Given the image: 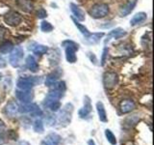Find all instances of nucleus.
<instances>
[{
    "instance_id": "nucleus-28",
    "label": "nucleus",
    "mask_w": 154,
    "mask_h": 145,
    "mask_svg": "<svg viewBox=\"0 0 154 145\" xmlns=\"http://www.w3.org/2000/svg\"><path fill=\"white\" fill-rule=\"evenodd\" d=\"M105 137L106 138H107L108 141L112 144V145H116L117 144V138H116L115 137V134L112 133V130H105Z\"/></svg>"
},
{
    "instance_id": "nucleus-22",
    "label": "nucleus",
    "mask_w": 154,
    "mask_h": 145,
    "mask_svg": "<svg viewBox=\"0 0 154 145\" xmlns=\"http://www.w3.org/2000/svg\"><path fill=\"white\" fill-rule=\"evenodd\" d=\"M61 71H55L51 72V74H49L45 79V85L46 86H51L55 83V82H57V80L59 79V77L61 76Z\"/></svg>"
},
{
    "instance_id": "nucleus-21",
    "label": "nucleus",
    "mask_w": 154,
    "mask_h": 145,
    "mask_svg": "<svg viewBox=\"0 0 154 145\" xmlns=\"http://www.w3.org/2000/svg\"><path fill=\"white\" fill-rule=\"evenodd\" d=\"M96 110H97L98 117L101 122H104V123L107 122L108 121L107 113H106V110H105L104 105L102 102H97V103H96Z\"/></svg>"
},
{
    "instance_id": "nucleus-25",
    "label": "nucleus",
    "mask_w": 154,
    "mask_h": 145,
    "mask_svg": "<svg viewBox=\"0 0 154 145\" xmlns=\"http://www.w3.org/2000/svg\"><path fill=\"white\" fill-rule=\"evenodd\" d=\"M14 50V45L13 43L9 42V41H5L3 42L1 45H0V52L3 53V54H7L10 53Z\"/></svg>"
},
{
    "instance_id": "nucleus-29",
    "label": "nucleus",
    "mask_w": 154,
    "mask_h": 145,
    "mask_svg": "<svg viewBox=\"0 0 154 145\" xmlns=\"http://www.w3.org/2000/svg\"><path fill=\"white\" fill-rule=\"evenodd\" d=\"M41 29H42V32H51L53 30V26H52V24L50 22H48L46 21H42L41 23Z\"/></svg>"
},
{
    "instance_id": "nucleus-34",
    "label": "nucleus",
    "mask_w": 154,
    "mask_h": 145,
    "mask_svg": "<svg viewBox=\"0 0 154 145\" xmlns=\"http://www.w3.org/2000/svg\"><path fill=\"white\" fill-rule=\"evenodd\" d=\"M5 129H6V126H5V123L0 119V134H3L5 132Z\"/></svg>"
},
{
    "instance_id": "nucleus-6",
    "label": "nucleus",
    "mask_w": 154,
    "mask_h": 145,
    "mask_svg": "<svg viewBox=\"0 0 154 145\" xmlns=\"http://www.w3.org/2000/svg\"><path fill=\"white\" fill-rule=\"evenodd\" d=\"M18 112L20 113H31L33 116H41L42 115V109L35 104H23L18 105Z\"/></svg>"
},
{
    "instance_id": "nucleus-16",
    "label": "nucleus",
    "mask_w": 154,
    "mask_h": 145,
    "mask_svg": "<svg viewBox=\"0 0 154 145\" xmlns=\"http://www.w3.org/2000/svg\"><path fill=\"white\" fill-rule=\"evenodd\" d=\"M70 10H71L72 14H73V16L78 19L79 21H85V18H86L85 12L79 6H77V5L74 3H70Z\"/></svg>"
},
{
    "instance_id": "nucleus-38",
    "label": "nucleus",
    "mask_w": 154,
    "mask_h": 145,
    "mask_svg": "<svg viewBox=\"0 0 154 145\" xmlns=\"http://www.w3.org/2000/svg\"><path fill=\"white\" fill-rule=\"evenodd\" d=\"M88 144L89 145H95V142L94 141L93 139H91V140H89V142H88Z\"/></svg>"
},
{
    "instance_id": "nucleus-9",
    "label": "nucleus",
    "mask_w": 154,
    "mask_h": 145,
    "mask_svg": "<svg viewBox=\"0 0 154 145\" xmlns=\"http://www.w3.org/2000/svg\"><path fill=\"white\" fill-rule=\"evenodd\" d=\"M16 96L18 101H20L23 104L31 103L34 99V93L31 90H20L16 91Z\"/></svg>"
},
{
    "instance_id": "nucleus-11",
    "label": "nucleus",
    "mask_w": 154,
    "mask_h": 145,
    "mask_svg": "<svg viewBox=\"0 0 154 145\" xmlns=\"http://www.w3.org/2000/svg\"><path fill=\"white\" fill-rule=\"evenodd\" d=\"M17 112H18V105L14 101H10L6 105V106H5L4 113L9 118H14L17 116Z\"/></svg>"
},
{
    "instance_id": "nucleus-18",
    "label": "nucleus",
    "mask_w": 154,
    "mask_h": 145,
    "mask_svg": "<svg viewBox=\"0 0 154 145\" xmlns=\"http://www.w3.org/2000/svg\"><path fill=\"white\" fill-rule=\"evenodd\" d=\"M43 105H45V108H49L51 111H53V112L58 111L61 108L60 100H48V99H45V102H43Z\"/></svg>"
},
{
    "instance_id": "nucleus-35",
    "label": "nucleus",
    "mask_w": 154,
    "mask_h": 145,
    "mask_svg": "<svg viewBox=\"0 0 154 145\" xmlns=\"http://www.w3.org/2000/svg\"><path fill=\"white\" fill-rule=\"evenodd\" d=\"M6 65H7L6 60H5L2 56H0V68H4V67H6Z\"/></svg>"
},
{
    "instance_id": "nucleus-26",
    "label": "nucleus",
    "mask_w": 154,
    "mask_h": 145,
    "mask_svg": "<svg viewBox=\"0 0 154 145\" xmlns=\"http://www.w3.org/2000/svg\"><path fill=\"white\" fill-rule=\"evenodd\" d=\"M103 36H104L103 32H101V33H94V34H91V35L88 39H86V40L88 41L89 43H91V44H96V43H98L100 41V39L102 38Z\"/></svg>"
},
{
    "instance_id": "nucleus-10",
    "label": "nucleus",
    "mask_w": 154,
    "mask_h": 145,
    "mask_svg": "<svg viewBox=\"0 0 154 145\" xmlns=\"http://www.w3.org/2000/svg\"><path fill=\"white\" fill-rule=\"evenodd\" d=\"M135 108H136V104L131 99H125L119 103V111L123 114L131 112Z\"/></svg>"
},
{
    "instance_id": "nucleus-39",
    "label": "nucleus",
    "mask_w": 154,
    "mask_h": 145,
    "mask_svg": "<svg viewBox=\"0 0 154 145\" xmlns=\"http://www.w3.org/2000/svg\"><path fill=\"white\" fill-rule=\"evenodd\" d=\"M5 143V141H4V140H3V138H1V137H0V145H3Z\"/></svg>"
},
{
    "instance_id": "nucleus-15",
    "label": "nucleus",
    "mask_w": 154,
    "mask_h": 145,
    "mask_svg": "<svg viewBox=\"0 0 154 145\" xmlns=\"http://www.w3.org/2000/svg\"><path fill=\"white\" fill-rule=\"evenodd\" d=\"M17 7L23 12L30 13L34 9V2L33 0H17Z\"/></svg>"
},
{
    "instance_id": "nucleus-3",
    "label": "nucleus",
    "mask_w": 154,
    "mask_h": 145,
    "mask_svg": "<svg viewBox=\"0 0 154 145\" xmlns=\"http://www.w3.org/2000/svg\"><path fill=\"white\" fill-rule=\"evenodd\" d=\"M109 13V6L105 3H96L90 9L89 14L94 18H105Z\"/></svg>"
},
{
    "instance_id": "nucleus-40",
    "label": "nucleus",
    "mask_w": 154,
    "mask_h": 145,
    "mask_svg": "<svg viewBox=\"0 0 154 145\" xmlns=\"http://www.w3.org/2000/svg\"><path fill=\"white\" fill-rule=\"evenodd\" d=\"M1 77H2V75H1V72H0V80H1Z\"/></svg>"
},
{
    "instance_id": "nucleus-7",
    "label": "nucleus",
    "mask_w": 154,
    "mask_h": 145,
    "mask_svg": "<svg viewBox=\"0 0 154 145\" xmlns=\"http://www.w3.org/2000/svg\"><path fill=\"white\" fill-rule=\"evenodd\" d=\"M38 82L36 77H21L17 82V86L20 90H31Z\"/></svg>"
},
{
    "instance_id": "nucleus-27",
    "label": "nucleus",
    "mask_w": 154,
    "mask_h": 145,
    "mask_svg": "<svg viewBox=\"0 0 154 145\" xmlns=\"http://www.w3.org/2000/svg\"><path fill=\"white\" fill-rule=\"evenodd\" d=\"M33 130H35L36 133H38V134H42L45 132V127H43V123L41 119H37L35 122H34V125H33Z\"/></svg>"
},
{
    "instance_id": "nucleus-1",
    "label": "nucleus",
    "mask_w": 154,
    "mask_h": 145,
    "mask_svg": "<svg viewBox=\"0 0 154 145\" xmlns=\"http://www.w3.org/2000/svg\"><path fill=\"white\" fill-rule=\"evenodd\" d=\"M63 47H65L66 48V61L69 63H73L76 62L77 60V57H76V51L79 50V45L78 44L74 43L73 41H65L63 42Z\"/></svg>"
},
{
    "instance_id": "nucleus-19",
    "label": "nucleus",
    "mask_w": 154,
    "mask_h": 145,
    "mask_svg": "<svg viewBox=\"0 0 154 145\" xmlns=\"http://www.w3.org/2000/svg\"><path fill=\"white\" fill-rule=\"evenodd\" d=\"M146 18H147V14L146 13H143V12L137 13L131 18V21H130V24H131V26L139 25V24H141L142 22H143L144 21H146Z\"/></svg>"
},
{
    "instance_id": "nucleus-17",
    "label": "nucleus",
    "mask_w": 154,
    "mask_h": 145,
    "mask_svg": "<svg viewBox=\"0 0 154 145\" xmlns=\"http://www.w3.org/2000/svg\"><path fill=\"white\" fill-rule=\"evenodd\" d=\"M126 35V32H125L124 29L122 28H116L114 30L110 31V33L107 35V39L105 40V44H107L111 39H119L123 36Z\"/></svg>"
},
{
    "instance_id": "nucleus-14",
    "label": "nucleus",
    "mask_w": 154,
    "mask_h": 145,
    "mask_svg": "<svg viewBox=\"0 0 154 145\" xmlns=\"http://www.w3.org/2000/svg\"><path fill=\"white\" fill-rule=\"evenodd\" d=\"M91 112V99L88 96L84 97V106L79 110V116L81 118H86L90 113Z\"/></svg>"
},
{
    "instance_id": "nucleus-23",
    "label": "nucleus",
    "mask_w": 154,
    "mask_h": 145,
    "mask_svg": "<svg viewBox=\"0 0 154 145\" xmlns=\"http://www.w3.org/2000/svg\"><path fill=\"white\" fill-rule=\"evenodd\" d=\"M26 67L28 68L29 71H31L33 72H36L38 70V62L35 59V57L32 55H29L26 58Z\"/></svg>"
},
{
    "instance_id": "nucleus-30",
    "label": "nucleus",
    "mask_w": 154,
    "mask_h": 145,
    "mask_svg": "<svg viewBox=\"0 0 154 145\" xmlns=\"http://www.w3.org/2000/svg\"><path fill=\"white\" fill-rule=\"evenodd\" d=\"M139 120H140V118L137 115H133V116H131V117H128L126 120H125V125L129 124V127H132V126L137 124V122Z\"/></svg>"
},
{
    "instance_id": "nucleus-36",
    "label": "nucleus",
    "mask_w": 154,
    "mask_h": 145,
    "mask_svg": "<svg viewBox=\"0 0 154 145\" xmlns=\"http://www.w3.org/2000/svg\"><path fill=\"white\" fill-rule=\"evenodd\" d=\"M5 33H6V29H5L4 27H2V26H0V40L4 38Z\"/></svg>"
},
{
    "instance_id": "nucleus-5",
    "label": "nucleus",
    "mask_w": 154,
    "mask_h": 145,
    "mask_svg": "<svg viewBox=\"0 0 154 145\" xmlns=\"http://www.w3.org/2000/svg\"><path fill=\"white\" fill-rule=\"evenodd\" d=\"M24 56V51L21 47H17L16 48L11 51V54H10V58H9V63L11 64L14 68H17L23 59Z\"/></svg>"
},
{
    "instance_id": "nucleus-32",
    "label": "nucleus",
    "mask_w": 154,
    "mask_h": 145,
    "mask_svg": "<svg viewBox=\"0 0 154 145\" xmlns=\"http://www.w3.org/2000/svg\"><path fill=\"white\" fill-rule=\"evenodd\" d=\"M37 14H38V18H45L47 16V13H46V11H45V9H40L38 11Z\"/></svg>"
},
{
    "instance_id": "nucleus-31",
    "label": "nucleus",
    "mask_w": 154,
    "mask_h": 145,
    "mask_svg": "<svg viewBox=\"0 0 154 145\" xmlns=\"http://www.w3.org/2000/svg\"><path fill=\"white\" fill-rule=\"evenodd\" d=\"M107 54H108V48H107V47H104L103 53H102V59H101V66H104V65H105L106 56H107Z\"/></svg>"
},
{
    "instance_id": "nucleus-24",
    "label": "nucleus",
    "mask_w": 154,
    "mask_h": 145,
    "mask_svg": "<svg viewBox=\"0 0 154 145\" xmlns=\"http://www.w3.org/2000/svg\"><path fill=\"white\" fill-rule=\"evenodd\" d=\"M72 18V21H73V22H74V24H75V26L77 27V28H78L79 29V31L82 33V34H83V35H84V37L86 38V39H88L91 35V33L88 30V28H87V27H85L84 25H83V24H81V23H79L78 21H76V19L73 18V17H72L71 18Z\"/></svg>"
},
{
    "instance_id": "nucleus-2",
    "label": "nucleus",
    "mask_w": 154,
    "mask_h": 145,
    "mask_svg": "<svg viewBox=\"0 0 154 145\" xmlns=\"http://www.w3.org/2000/svg\"><path fill=\"white\" fill-rule=\"evenodd\" d=\"M73 108H74L73 105L67 103L63 106V108L59 112L58 118H59L61 126H63V127H66V126H67L70 123L72 118V113H73Z\"/></svg>"
},
{
    "instance_id": "nucleus-4",
    "label": "nucleus",
    "mask_w": 154,
    "mask_h": 145,
    "mask_svg": "<svg viewBox=\"0 0 154 145\" xmlns=\"http://www.w3.org/2000/svg\"><path fill=\"white\" fill-rule=\"evenodd\" d=\"M119 83V76L115 72H106L103 76V85L107 90H111Z\"/></svg>"
},
{
    "instance_id": "nucleus-33",
    "label": "nucleus",
    "mask_w": 154,
    "mask_h": 145,
    "mask_svg": "<svg viewBox=\"0 0 154 145\" xmlns=\"http://www.w3.org/2000/svg\"><path fill=\"white\" fill-rule=\"evenodd\" d=\"M46 122L49 124V125H53V124L55 123V117H53V116L49 115L47 117V119H46Z\"/></svg>"
},
{
    "instance_id": "nucleus-37",
    "label": "nucleus",
    "mask_w": 154,
    "mask_h": 145,
    "mask_svg": "<svg viewBox=\"0 0 154 145\" xmlns=\"http://www.w3.org/2000/svg\"><path fill=\"white\" fill-rule=\"evenodd\" d=\"M17 145H31L30 143H29L28 141H26V140H20V141H18Z\"/></svg>"
},
{
    "instance_id": "nucleus-13",
    "label": "nucleus",
    "mask_w": 154,
    "mask_h": 145,
    "mask_svg": "<svg viewBox=\"0 0 154 145\" xmlns=\"http://www.w3.org/2000/svg\"><path fill=\"white\" fill-rule=\"evenodd\" d=\"M61 137L58 134L51 133L41 142V145H60Z\"/></svg>"
},
{
    "instance_id": "nucleus-12",
    "label": "nucleus",
    "mask_w": 154,
    "mask_h": 145,
    "mask_svg": "<svg viewBox=\"0 0 154 145\" xmlns=\"http://www.w3.org/2000/svg\"><path fill=\"white\" fill-rule=\"evenodd\" d=\"M137 2H138V0H129L126 4H124L123 6L119 9V16L122 18L128 16V14L134 10V8L136 7Z\"/></svg>"
},
{
    "instance_id": "nucleus-20",
    "label": "nucleus",
    "mask_w": 154,
    "mask_h": 145,
    "mask_svg": "<svg viewBox=\"0 0 154 145\" xmlns=\"http://www.w3.org/2000/svg\"><path fill=\"white\" fill-rule=\"evenodd\" d=\"M30 50L37 55H43L48 51V47L46 46L41 45V44L34 43L33 45L30 47Z\"/></svg>"
},
{
    "instance_id": "nucleus-8",
    "label": "nucleus",
    "mask_w": 154,
    "mask_h": 145,
    "mask_svg": "<svg viewBox=\"0 0 154 145\" xmlns=\"http://www.w3.org/2000/svg\"><path fill=\"white\" fill-rule=\"evenodd\" d=\"M20 14L16 11H10L4 16V21L10 26H17L21 22Z\"/></svg>"
}]
</instances>
